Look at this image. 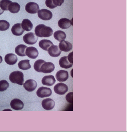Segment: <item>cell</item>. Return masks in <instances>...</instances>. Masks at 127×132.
Listing matches in <instances>:
<instances>
[{
    "label": "cell",
    "instance_id": "1",
    "mask_svg": "<svg viewBox=\"0 0 127 132\" xmlns=\"http://www.w3.org/2000/svg\"><path fill=\"white\" fill-rule=\"evenodd\" d=\"M34 31L36 36L39 37H49L53 33L51 28L43 24L36 26Z\"/></svg>",
    "mask_w": 127,
    "mask_h": 132
},
{
    "label": "cell",
    "instance_id": "2",
    "mask_svg": "<svg viewBox=\"0 0 127 132\" xmlns=\"http://www.w3.org/2000/svg\"><path fill=\"white\" fill-rule=\"evenodd\" d=\"M9 79L12 83L22 86L24 82V75L21 71H13L10 74Z\"/></svg>",
    "mask_w": 127,
    "mask_h": 132
},
{
    "label": "cell",
    "instance_id": "3",
    "mask_svg": "<svg viewBox=\"0 0 127 132\" xmlns=\"http://www.w3.org/2000/svg\"><path fill=\"white\" fill-rule=\"evenodd\" d=\"M38 37L34 33H28L23 37L24 42L28 45H33L37 43Z\"/></svg>",
    "mask_w": 127,
    "mask_h": 132
},
{
    "label": "cell",
    "instance_id": "4",
    "mask_svg": "<svg viewBox=\"0 0 127 132\" xmlns=\"http://www.w3.org/2000/svg\"><path fill=\"white\" fill-rule=\"evenodd\" d=\"M55 69V65L51 62L44 63L40 68V72L44 73H52Z\"/></svg>",
    "mask_w": 127,
    "mask_h": 132
},
{
    "label": "cell",
    "instance_id": "5",
    "mask_svg": "<svg viewBox=\"0 0 127 132\" xmlns=\"http://www.w3.org/2000/svg\"><path fill=\"white\" fill-rule=\"evenodd\" d=\"M38 15L39 18L42 20L48 21L52 19L53 17V14L49 10L43 9L39 10L38 12Z\"/></svg>",
    "mask_w": 127,
    "mask_h": 132
},
{
    "label": "cell",
    "instance_id": "6",
    "mask_svg": "<svg viewBox=\"0 0 127 132\" xmlns=\"http://www.w3.org/2000/svg\"><path fill=\"white\" fill-rule=\"evenodd\" d=\"M25 10L28 13L31 14H35L38 13L39 10V7L38 4L37 3L30 2L26 4Z\"/></svg>",
    "mask_w": 127,
    "mask_h": 132
},
{
    "label": "cell",
    "instance_id": "7",
    "mask_svg": "<svg viewBox=\"0 0 127 132\" xmlns=\"http://www.w3.org/2000/svg\"><path fill=\"white\" fill-rule=\"evenodd\" d=\"M54 90L56 94L59 95H63L68 90V87L65 84L61 82L55 85Z\"/></svg>",
    "mask_w": 127,
    "mask_h": 132
},
{
    "label": "cell",
    "instance_id": "8",
    "mask_svg": "<svg viewBox=\"0 0 127 132\" xmlns=\"http://www.w3.org/2000/svg\"><path fill=\"white\" fill-rule=\"evenodd\" d=\"M52 94V90L50 88L48 87H39L37 91V96L42 98L50 96Z\"/></svg>",
    "mask_w": 127,
    "mask_h": 132
},
{
    "label": "cell",
    "instance_id": "9",
    "mask_svg": "<svg viewBox=\"0 0 127 132\" xmlns=\"http://www.w3.org/2000/svg\"><path fill=\"white\" fill-rule=\"evenodd\" d=\"M23 87L28 92H33L36 89L37 86L36 81L32 79L26 81L23 84Z\"/></svg>",
    "mask_w": 127,
    "mask_h": 132
},
{
    "label": "cell",
    "instance_id": "10",
    "mask_svg": "<svg viewBox=\"0 0 127 132\" xmlns=\"http://www.w3.org/2000/svg\"><path fill=\"white\" fill-rule=\"evenodd\" d=\"M55 77L57 80L59 82H65L68 79V72L65 70H59L56 73Z\"/></svg>",
    "mask_w": 127,
    "mask_h": 132
},
{
    "label": "cell",
    "instance_id": "11",
    "mask_svg": "<svg viewBox=\"0 0 127 132\" xmlns=\"http://www.w3.org/2000/svg\"><path fill=\"white\" fill-rule=\"evenodd\" d=\"M42 105L44 109L49 111L52 110L54 108L55 103L52 99L47 98L43 100Z\"/></svg>",
    "mask_w": 127,
    "mask_h": 132
},
{
    "label": "cell",
    "instance_id": "12",
    "mask_svg": "<svg viewBox=\"0 0 127 132\" xmlns=\"http://www.w3.org/2000/svg\"><path fill=\"white\" fill-rule=\"evenodd\" d=\"M26 55L28 57L32 59H35L37 57L39 53L37 49L33 47L27 48L26 50Z\"/></svg>",
    "mask_w": 127,
    "mask_h": 132
},
{
    "label": "cell",
    "instance_id": "13",
    "mask_svg": "<svg viewBox=\"0 0 127 132\" xmlns=\"http://www.w3.org/2000/svg\"><path fill=\"white\" fill-rule=\"evenodd\" d=\"M47 51L49 55L53 57H59L62 52L58 46L54 45L50 46Z\"/></svg>",
    "mask_w": 127,
    "mask_h": 132
},
{
    "label": "cell",
    "instance_id": "14",
    "mask_svg": "<svg viewBox=\"0 0 127 132\" xmlns=\"http://www.w3.org/2000/svg\"><path fill=\"white\" fill-rule=\"evenodd\" d=\"M10 106L13 110L18 111L23 109L24 107V103L21 100L15 99L12 100L10 103Z\"/></svg>",
    "mask_w": 127,
    "mask_h": 132
},
{
    "label": "cell",
    "instance_id": "15",
    "mask_svg": "<svg viewBox=\"0 0 127 132\" xmlns=\"http://www.w3.org/2000/svg\"><path fill=\"white\" fill-rule=\"evenodd\" d=\"M56 80L54 76L52 75L44 76L42 80L43 85L49 86H53Z\"/></svg>",
    "mask_w": 127,
    "mask_h": 132
},
{
    "label": "cell",
    "instance_id": "16",
    "mask_svg": "<svg viewBox=\"0 0 127 132\" xmlns=\"http://www.w3.org/2000/svg\"><path fill=\"white\" fill-rule=\"evenodd\" d=\"M59 47L61 51L64 52H68L72 48V44L68 41H61L59 44Z\"/></svg>",
    "mask_w": 127,
    "mask_h": 132
},
{
    "label": "cell",
    "instance_id": "17",
    "mask_svg": "<svg viewBox=\"0 0 127 132\" xmlns=\"http://www.w3.org/2000/svg\"><path fill=\"white\" fill-rule=\"evenodd\" d=\"M58 25L60 28L63 29H68L72 25V21L66 18L60 19L58 22Z\"/></svg>",
    "mask_w": 127,
    "mask_h": 132
},
{
    "label": "cell",
    "instance_id": "18",
    "mask_svg": "<svg viewBox=\"0 0 127 132\" xmlns=\"http://www.w3.org/2000/svg\"><path fill=\"white\" fill-rule=\"evenodd\" d=\"M11 30L13 35L16 36H21L24 32V30L22 28L21 23H17L13 25Z\"/></svg>",
    "mask_w": 127,
    "mask_h": 132
},
{
    "label": "cell",
    "instance_id": "19",
    "mask_svg": "<svg viewBox=\"0 0 127 132\" xmlns=\"http://www.w3.org/2000/svg\"><path fill=\"white\" fill-rule=\"evenodd\" d=\"M5 60L7 64L13 65L16 63L18 58L16 55L13 54H8L5 56Z\"/></svg>",
    "mask_w": 127,
    "mask_h": 132
},
{
    "label": "cell",
    "instance_id": "20",
    "mask_svg": "<svg viewBox=\"0 0 127 132\" xmlns=\"http://www.w3.org/2000/svg\"><path fill=\"white\" fill-rule=\"evenodd\" d=\"M60 66L64 69H68L71 68L73 65V64L70 63L68 59L67 56H65L60 58L59 61Z\"/></svg>",
    "mask_w": 127,
    "mask_h": 132
},
{
    "label": "cell",
    "instance_id": "21",
    "mask_svg": "<svg viewBox=\"0 0 127 132\" xmlns=\"http://www.w3.org/2000/svg\"><path fill=\"white\" fill-rule=\"evenodd\" d=\"M28 47L23 44H20L17 46L15 49V52L17 55L20 57H24L26 56L25 51Z\"/></svg>",
    "mask_w": 127,
    "mask_h": 132
},
{
    "label": "cell",
    "instance_id": "22",
    "mask_svg": "<svg viewBox=\"0 0 127 132\" xmlns=\"http://www.w3.org/2000/svg\"><path fill=\"white\" fill-rule=\"evenodd\" d=\"M53 45H54L53 43L51 41L47 39H43L41 40L39 43V47L45 51H47L50 47Z\"/></svg>",
    "mask_w": 127,
    "mask_h": 132
},
{
    "label": "cell",
    "instance_id": "23",
    "mask_svg": "<svg viewBox=\"0 0 127 132\" xmlns=\"http://www.w3.org/2000/svg\"><path fill=\"white\" fill-rule=\"evenodd\" d=\"M29 60H24L20 61L18 63L19 69L22 70H27L31 68Z\"/></svg>",
    "mask_w": 127,
    "mask_h": 132
},
{
    "label": "cell",
    "instance_id": "24",
    "mask_svg": "<svg viewBox=\"0 0 127 132\" xmlns=\"http://www.w3.org/2000/svg\"><path fill=\"white\" fill-rule=\"evenodd\" d=\"M21 26L24 31H29L32 29L33 25L29 19H24L22 21Z\"/></svg>",
    "mask_w": 127,
    "mask_h": 132
},
{
    "label": "cell",
    "instance_id": "25",
    "mask_svg": "<svg viewBox=\"0 0 127 132\" xmlns=\"http://www.w3.org/2000/svg\"><path fill=\"white\" fill-rule=\"evenodd\" d=\"M8 10L11 13H18L20 10V5L17 2H11L8 6Z\"/></svg>",
    "mask_w": 127,
    "mask_h": 132
},
{
    "label": "cell",
    "instance_id": "26",
    "mask_svg": "<svg viewBox=\"0 0 127 132\" xmlns=\"http://www.w3.org/2000/svg\"><path fill=\"white\" fill-rule=\"evenodd\" d=\"M54 37L56 40L60 42L64 40L66 38V36L65 32L63 31L59 30L54 33Z\"/></svg>",
    "mask_w": 127,
    "mask_h": 132
},
{
    "label": "cell",
    "instance_id": "27",
    "mask_svg": "<svg viewBox=\"0 0 127 132\" xmlns=\"http://www.w3.org/2000/svg\"><path fill=\"white\" fill-rule=\"evenodd\" d=\"M11 2L10 0H2L0 2V7L3 11H8V6Z\"/></svg>",
    "mask_w": 127,
    "mask_h": 132
},
{
    "label": "cell",
    "instance_id": "28",
    "mask_svg": "<svg viewBox=\"0 0 127 132\" xmlns=\"http://www.w3.org/2000/svg\"><path fill=\"white\" fill-rule=\"evenodd\" d=\"M10 24L7 21L4 20H0V31H5L9 29Z\"/></svg>",
    "mask_w": 127,
    "mask_h": 132
},
{
    "label": "cell",
    "instance_id": "29",
    "mask_svg": "<svg viewBox=\"0 0 127 132\" xmlns=\"http://www.w3.org/2000/svg\"><path fill=\"white\" fill-rule=\"evenodd\" d=\"M46 62L43 60L39 59L35 61L34 64V68L36 71L40 72V68L42 65Z\"/></svg>",
    "mask_w": 127,
    "mask_h": 132
},
{
    "label": "cell",
    "instance_id": "30",
    "mask_svg": "<svg viewBox=\"0 0 127 132\" xmlns=\"http://www.w3.org/2000/svg\"><path fill=\"white\" fill-rule=\"evenodd\" d=\"M9 86V83L6 80L0 81V92L6 90Z\"/></svg>",
    "mask_w": 127,
    "mask_h": 132
},
{
    "label": "cell",
    "instance_id": "31",
    "mask_svg": "<svg viewBox=\"0 0 127 132\" xmlns=\"http://www.w3.org/2000/svg\"><path fill=\"white\" fill-rule=\"evenodd\" d=\"M46 6L50 9H54L57 7L54 4L53 0H46Z\"/></svg>",
    "mask_w": 127,
    "mask_h": 132
},
{
    "label": "cell",
    "instance_id": "32",
    "mask_svg": "<svg viewBox=\"0 0 127 132\" xmlns=\"http://www.w3.org/2000/svg\"><path fill=\"white\" fill-rule=\"evenodd\" d=\"M66 101L70 103L73 102V92H69L66 96Z\"/></svg>",
    "mask_w": 127,
    "mask_h": 132
},
{
    "label": "cell",
    "instance_id": "33",
    "mask_svg": "<svg viewBox=\"0 0 127 132\" xmlns=\"http://www.w3.org/2000/svg\"><path fill=\"white\" fill-rule=\"evenodd\" d=\"M64 0H53V3L56 6H61L64 3Z\"/></svg>",
    "mask_w": 127,
    "mask_h": 132
},
{
    "label": "cell",
    "instance_id": "34",
    "mask_svg": "<svg viewBox=\"0 0 127 132\" xmlns=\"http://www.w3.org/2000/svg\"><path fill=\"white\" fill-rule=\"evenodd\" d=\"M72 53H73V52L69 53L68 57V59L70 63L72 64H73V54Z\"/></svg>",
    "mask_w": 127,
    "mask_h": 132
},
{
    "label": "cell",
    "instance_id": "35",
    "mask_svg": "<svg viewBox=\"0 0 127 132\" xmlns=\"http://www.w3.org/2000/svg\"><path fill=\"white\" fill-rule=\"evenodd\" d=\"M4 12V11L2 10L1 8L0 7V15H2Z\"/></svg>",
    "mask_w": 127,
    "mask_h": 132
},
{
    "label": "cell",
    "instance_id": "36",
    "mask_svg": "<svg viewBox=\"0 0 127 132\" xmlns=\"http://www.w3.org/2000/svg\"><path fill=\"white\" fill-rule=\"evenodd\" d=\"M3 61V59H2V57L0 55V64Z\"/></svg>",
    "mask_w": 127,
    "mask_h": 132
},
{
    "label": "cell",
    "instance_id": "37",
    "mask_svg": "<svg viewBox=\"0 0 127 132\" xmlns=\"http://www.w3.org/2000/svg\"><path fill=\"white\" fill-rule=\"evenodd\" d=\"M1 1H2V0H0V2H1Z\"/></svg>",
    "mask_w": 127,
    "mask_h": 132
}]
</instances>
